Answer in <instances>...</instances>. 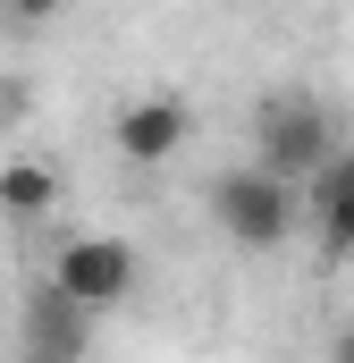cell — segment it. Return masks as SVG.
Wrapping results in <instances>:
<instances>
[{"mask_svg": "<svg viewBox=\"0 0 354 363\" xmlns=\"http://www.w3.org/2000/svg\"><path fill=\"white\" fill-rule=\"evenodd\" d=\"M211 220H219V237H228V245L270 254V245H287V237H295L304 203H295V186L270 178V169H228V178H211Z\"/></svg>", "mask_w": 354, "mask_h": 363, "instance_id": "cell-1", "label": "cell"}, {"mask_svg": "<svg viewBox=\"0 0 354 363\" xmlns=\"http://www.w3.org/2000/svg\"><path fill=\"white\" fill-rule=\"evenodd\" d=\"M253 135H262V169H270V178H287V186H304L329 152H338V127H329V110H321L312 93H278V101L262 110Z\"/></svg>", "mask_w": 354, "mask_h": 363, "instance_id": "cell-2", "label": "cell"}, {"mask_svg": "<svg viewBox=\"0 0 354 363\" xmlns=\"http://www.w3.org/2000/svg\"><path fill=\"white\" fill-rule=\"evenodd\" d=\"M51 287H59L76 313H110V304L135 296V245H127V237H76V245H59Z\"/></svg>", "mask_w": 354, "mask_h": 363, "instance_id": "cell-3", "label": "cell"}, {"mask_svg": "<svg viewBox=\"0 0 354 363\" xmlns=\"http://www.w3.org/2000/svg\"><path fill=\"white\" fill-rule=\"evenodd\" d=\"M194 135V110L177 101V93H144V101H127L118 110V127H110V144L135 161V169H161V161H177V144Z\"/></svg>", "mask_w": 354, "mask_h": 363, "instance_id": "cell-4", "label": "cell"}, {"mask_svg": "<svg viewBox=\"0 0 354 363\" xmlns=\"http://www.w3.org/2000/svg\"><path fill=\"white\" fill-rule=\"evenodd\" d=\"M304 211H312L321 254H329V262H346V254H354V152H346V144L304 178Z\"/></svg>", "mask_w": 354, "mask_h": 363, "instance_id": "cell-5", "label": "cell"}, {"mask_svg": "<svg viewBox=\"0 0 354 363\" xmlns=\"http://www.w3.org/2000/svg\"><path fill=\"white\" fill-rule=\"evenodd\" d=\"M85 313L51 287V296H34V313H25V347H34V363H76L85 355V330H76Z\"/></svg>", "mask_w": 354, "mask_h": 363, "instance_id": "cell-6", "label": "cell"}, {"mask_svg": "<svg viewBox=\"0 0 354 363\" xmlns=\"http://www.w3.org/2000/svg\"><path fill=\"white\" fill-rule=\"evenodd\" d=\"M51 203H59V178H51L42 161H8V169H0V211H8V220H42Z\"/></svg>", "mask_w": 354, "mask_h": 363, "instance_id": "cell-7", "label": "cell"}, {"mask_svg": "<svg viewBox=\"0 0 354 363\" xmlns=\"http://www.w3.org/2000/svg\"><path fill=\"white\" fill-rule=\"evenodd\" d=\"M0 9H8V17H17V26H42V17H51V9H59V0H0Z\"/></svg>", "mask_w": 354, "mask_h": 363, "instance_id": "cell-8", "label": "cell"}, {"mask_svg": "<svg viewBox=\"0 0 354 363\" xmlns=\"http://www.w3.org/2000/svg\"><path fill=\"white\" fill-rule=\"evenodd\" d=\"M329 363H354V330H338V347H329Z\"/></svg>", "mask_w": 354, "mask_h": 363, "instance_id": "cell-9", "label": "cell"}]
</instances>
